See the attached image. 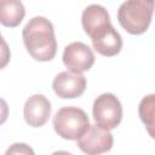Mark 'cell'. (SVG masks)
I'll return each instance as SVG.
<instances>
[{
	"label": "cell",
	"instance_id": "obj_14",
	"mask_svg": "<svg viewBox=\"0 0 155 155\" xmlns=\"http://www.w3.org/2000/svg\"><path fill=\"white\" fill-rule=\"evenodd\" d=\"M145 128H147V131H148L149 136H150L151 138H154V139H155V120H154L150 125H148Z\"/></svg>",
	"mask_w": 155,
	"mask_h": 155
},
{
	"label": "cell",
	"instance_id": "obj_13",
	"mask_svg": "<svg viewBox=\"0 0 155 155\" xmlns=\"http://www.w3.org/2000/svg\"><path fill=\"white\" fill-rule=\"evenodd\" d=\"M5 155H35V153L25 143H15L7 148Z\"/></svg>",
	"mask_w": 155,
	"mask_h": 155
},
{
	"label": "cell",
	"instance_id": "obj_10",
	"mask_svg": "<svg viewBox=\"0 0 155 155\" xmlns=\"http://www.w3.org/2000/svg\"><path fill=\"white\" fill-rule=\"evenodd\" d=\"M91 40L93 48L105 57L116 56L122 48V38L113 25L107 27Z\"/></svg>",
	"mask_w": 155,
	"mask_h": 155
},
{
	"label": "cell",
	"instance_id": "obj_9",
	"mask_svg": "<svg viewBox=\"0 0 155 155\" xmlns=\"http://www.w3.org/2000/svg\"><path fill=\"white\" fill-rule=\"evenodd\" d=\"M81 24L85 33L92 39L107 27L111 25V22L108 11L102 5L92 4L84 10L81 16Z\"/></svg>",
	"mask_w": 155,
	"mask_h": 155
},
{
	"label": "cell",
	"instance_id": "obj_2",
	"mask_svg": "<svg viewBox=\"0 0 155 155\" xmlns=\"http://www.w3.org/2000/svg\"><path fill=\"white\" fill-rule=\"evenodd\" d=\"M154 10V0L125 1L117 10V21L127 33L132 35H140L148 30Z\"/></svg>",
	"mask_w": 155,
	"mask_h": 155
},
{
	"label": "cell",
	"instance_id": "obj_6",
	"mask_svg": "<svg viewBox=\"0 0 155 155\" xmlns=\"http://www.w3.org/2000/svg\"><path fill=\"white\" fill-rule=\"evenodd\" d=\"M63 63L71 73H80L90 70L94 63V54L92 48L81 42L75 41L64 47Z\"/></svg>",
	"mask_w": 155,
	"mask_h": 155
},
{
	"label": "cell",
	"instance_id": "obj_8",
	"mask_svg": "<svg viewBox=\"0 0 155 155\" xmlns=\"http://www.w3.org/2000/svg\"><path fill=\"white\" fill-rule=\"evenodd\" d=\"M25 122L31 127L44 126L51 115V103L44 94L30 96L23 109Z\"/></svg>",
	"mask_w": 155,
	"mask_h": 155
},
{
	"label": "cell",
	"instance_id": "obj_12",
	"mask_svg": "<svg viewBox=\"0 0 155 155\" xmlns=\"http://www.w3.org/2000/svg\"><path fill=\"white\" fill-rule=\"evenodd\" d=\"M138 114L145 127L155 120V93L148 94L142 98L138 105Z\"/></svg>",
	"mask_w": 155,
	"mask_h": 155
},
{
	"label": "cell",
	"instance_id": "obj_4",
	"mask_svg": "<svg viewBox=\"0 0 155 155\" xmlns=\"http://www.w3.org/2000/svg\"><path fill=\"white\" fill-rule=\"evenodd\" d=\"M92 114L97 125L105 130H113L122 120V107L113 93H102L93 102Z\"/></svg>",
	"mask_w": 155,
	"mask_h": 155
},
{
	"label": "cell",
	"instance_id": "obj_3",
	"mask_svg": "<svg viewBox=\"0 0 155 155\" xmlns=\"http://www.w3.org/2000/svg\"><path fill=\"white\" fill-rule=\"evenodd\" d=\"M90 127L87 114L78 107H63L53 117L56 133L68 140H78Z\"/></svg>",
	"mask_w": 155,
	"mask_h": 155
},
{
	"label": "cell",
	"instance_id": "obj_5",
	"mask_svg": "<svg viewBox=\"0 0 155 155\" xmlns=\"http://www.w3.org/2000/svg\"><path fill=\"white\" fill-rule=\"evenodd\" d=\"M114 138L109 130L99 125H90L88 130L78 139V147L87 155H101L113 148Z\"/></svg>",
	"mask_w": 155,
	"mask_h": 155
},
{
	"label": "cell",
	"instance_id": "obj_11",
	"mask_svg": "<svg viewBox=\"0 0 155 155\" xmlns=\"http://www.w3.org/2000/svg\"><path fill=\"white\" fill-rule=\"evenodd\" d=\"M25 16V8L21 1L2 0L0 2V22L5 27L15 28L19 25Z\"/></svg>",
	"mask_w": 155,
	"mask_h": 155
},
{
	"label": "cell",
	"instance_id": "obj_7",
	"mask_svg": "<svg viewBox=\"0 0 155 155\" xmlns=\"http://www.w3.org/2000/svg\"><path fill=\"white\" fill-rule=\"evenodd\" d=\"M52 88L61 98H76L80 97L86 90V78L80 73L62 71L54 76Z\"/></svg>",
	"mask_w": 155,
	"mask_h": 155
},
{
	"label": "cell",
	"instance_id": "obj_1",
	"mask_svg": "<svg viewBox=\"0 0 155 155\" xmlns=\"http://www.w3.org/2000/svg\"><path fill=\"white\" fill-rule=\"evenodd\" d=\"M23 42L28 53L39 62H47L54 58L57 52V41L52 23L36 16L29 19L22 31Z\"/></svg>",
	"mask_w": 155,
	"mask_h": 155
},
{
	"label": "cell",
	"instance_id": "obj_15",
	"mask_svg": "<svg viewBox=\"0 0 155 155\" xmlns=\"http://www.w3.org/2000/svg\"><path fill=\"white\" fill-rule=\"evenodd\" d=\"M51 155H73V154L69 153V151H65V150H58V151L52 153Z\"/></svg>",
	"mask_w": 155,
	"mask_h": 155
}]
</instances>
